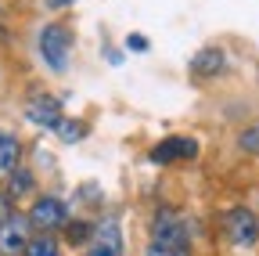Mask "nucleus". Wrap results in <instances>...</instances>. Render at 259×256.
<instances>
[{"instance_id": "nucleus-1", "label": "nucleus", "mask_w": 259, "mask_h": 256, "mask_svg": "<svg viewBox=\"0 0 259 256\" xmlns=\"http://www.w3.org/2000/svg\"><path fill=\"white\" fill-rule=\"evenodd\" d=\"M69 47H72L69 29L44 25V33H40V54H44V61H47L54 72H65V69H69Z\"/></svg>"}, {"instance_id": "nucleus-2", "label": "nucleus", "mask_w": 259, "mask_h": 256, "mask_svg": "<svg viewBox=\"0 0 259 256\" xmlns=\"http://www.w3.org/2000/svg\"><path fill=\"white\" fill-rule=\"evenodd\" d=\"M151 242L187 249V228H184V216L173 213V209H158L155 220H151Z\"/></svg>"}, {"instance_id": "nucleus-3", "label": "nucleus", "mask_w": 259, "mask_h": 256, "mask_svg": "<svg viewBox=\"0 0 259 256\" xmlns=\"http://www.w3.org/2000/svg\"><path fill=\"white\" fill-rule=\"evenodd\" d=\"M65 220H69L65 202L54 199V195L36 199V202H32V209H29V224H32L36 231H58V228H65Z\"/></svg>"}, {"instance_id": "nucleus-4", "label": "nucleus", "mask_w": 259, "mask_h": 256, "mask_svg": "<svg viewBox=\"0 0 259 256\" xmlns=\"http://www.w3.org/2000/svg\"><path fill=\"white\" fill-rule=\"evenodd\" d=\"M29 216H18V213H11L8 220H0V252L4 256H22L25 252V245H29Z\"/></svg>"}, {"instance_id": "nucleus-5", "label": "nucleus", "mask_w": 259, "mask_h": 256, "mask_svg": "<svg viewBox=\"0 0 259 256\" xmlns=\"http://www.w3.org/2000/svg\"><path fill=\"white\" fill-rule=\"evenodd\" d=\"M90 256H122V231H119V220L105 216L101 224L94 228L90 235Z\"/></svg>"}, {"instance_id": "nucleus-6", "label": "nucleus", "mask_w": 259, "mask_h": 256, "mask_svg": "<svg viewBox=\"0 0 259 256\" xmlns=\"http://www.w3.org/2000/svg\"><path fill=\"white\" fill-rule=\"evenodd\" d=\"M227 235H231L234 245L252 249L259 242V220L248 209H231V213H227Z\"/></svg>"}, {"instance_id": "nucleus-7", "label": "nucleus", "mask_w": 259, "mask_h": 256, "mask_svg": "<svg viewBox=\"0 0 259 256\" xmlns=\"http://www.w3.org/2000/svg\"><path fill=\"white\" fill-rule=\"evenodd\" d=\"M198 155V144L187 137H166L162 144L151 148V163H177V159H194Z\"/></svg>"}, {"instance_id": "nucleus-8", "label": "nucleus", "mask_w": 259, "mask_h": 256, "mask_svg": "<svg viewBox=\"0 0 259 256\" xmlns=\"http://www.w3.org/2000/svg\"><path fill=\"white\" fill-rule=\"evenodd\" d=\"M25 119L36 123V126H54L61 119V101L51 98V94H40V98H32L29 108H25Z\"/></svg>"}, {"instance_id": "nucleus-9", "label": "nucleus", "mask_w": 259, "mask_h": 256, "mask_svg": "<svg viewBox=\"0 0 259 256\" xmlns=\"http://www.w3.org/2000/svg\"><path fill=\"white\" fill-rule=\"evenodd\" d=\"M191 72H194V76H220V72H223V51H220V47L198 51V54H194V61H191Z\"/></svg>"}, {"instance_id": "nucleus-10", "label": "nucleus", "mask_w": 259, "mask_h": 256, "mask_svg": "<svg viewBox=\"0 0 259 256\" xmlns=\"http://www.w3.org/2000/svg\"><path fill=\"white\" fill-rule=\"evenodd\" d=\"M18 159H22V144H18V137L0 130V177H8V173L18 166Z\"/></svg>"}, {"instance_id": "nucleus-11", "label": "nucleus", "mask_w": 259, "mask_h": 256, "mask_svg": "<svg viewBox=\"0 0 259 256\" xmlns=\"http://www.w3.org/2000/svg\"><path fill=\"white\" fill-rule=\"evenodd\" d=\"M51 130H54L61 141L76 144V141H83V137H87V123H83V119H65V116H61V119L51 126Z\"/></svg>"}, {"instance_id": "nucleus-12", "label": "nucleus", "mask_w": 259, "mask_h": 256, "mask_svg": "<svg viewBox=\"0 0 259 256\" xmlns=\"http://www.w3.org/2000/svg\"><path fill=\"white\" fill-rule=\"evenodd\" d=\"M8 177H11L8 180V195L11 199H25L29 191H32V184H36V180H32V170H22V166H15Z\"/></svg>"}, {"instance_id": "nucleus-13", "label": "nucleus", "mask_w": 259, "mask_h": 256, "mask_svg": "<svg viewBox=\"0 0 259 256\" xmlns=\"http://www.w3.org/2000/svg\"><path fill=\"white\" fill-rule=\"evenodd\" d=\"M25 256H58V242H54L51 235H44V238H29Z\"/></svg>"}, {"instance_id": "nucleus-14", "label": "nucleus", "mask_w": 259, "mask_h": 256, "mask_svg": "<svg viewBox=\"0 0 259 256\" xmlns=\"http://www.w3.org/2000/svg\"><path fill=\"white\" fill-rule=\"evenodd\" d=\"M238 144H241V148H245L248 155H259V123H252L248 130H241Z\"/></svg>"}, {"instance_id": "nucleus-15", "label": "nucleus", "mask_w": 259, "mask_h": 256, "mask_svg": "<svg viewBox=\"0 0 259 256\" xmlns=\"http://www.w3.org/2000/svg\"><path fill=\"white\" fill-rule=\"evenodd\" d=\"M148 256H191L187 249H177V245H158V242H151L148 245Z\"/></svg>"}, {"instance_id": "nucleus-16", "label": "nucleus", "mask_w": 259, "mask_h": 256, "mask_svg": "<svg viewBox=\"0 0 259 256\" xmlns=\"http://www.w3.org/2000/svg\"><path fill=\"white\" fill-rule=\"evenodd\" d=\"M126 44H130V51H148V40H144L141 33H130V40H126Z\"/></svg>"}, {"instance_id": "nucleus-17", "label": "nucleus", "mask_w": 259, "mask_h": 256, "mask_svg": "<svg viewBox=\"0 0 259 256\" xmlns=\"http://www.w3.org/2000/svg\"><path fill=\"white\" fill-rule=\"evenodd\" d=\"M83 235H87V228H83V224H72V228H69V238H72V242H79Z\"/></svg>"}, {"instance_id": "nucleus-18", "label": "nucleus", "mask_w": 259, "mask_h": 256, "mask_svg": "<svg viewBox=\"0 0 259 256\" xmlns=\"http://www.w3.org/2000/svg\"><path fill=\"white\" fill-rule=\"evenodd\" d=\"M8 216H11V209H8V195L0 191V220H8Z\"/></svg>"}, {"instance_id": "nucleus-19", "label": "nucleus", "mask_w": 259, "mask_h": 256, "mask_svg": "<svg viewBox=\"0 0 259 256\" xmlns=\"http://www.w3.org/2000/svg\"><path fill=\"white\" fill-rule=\"evenodd\" d=\"M47 4H51V8H69L72 0H47Z\"/></svg>"}]
</instances>
